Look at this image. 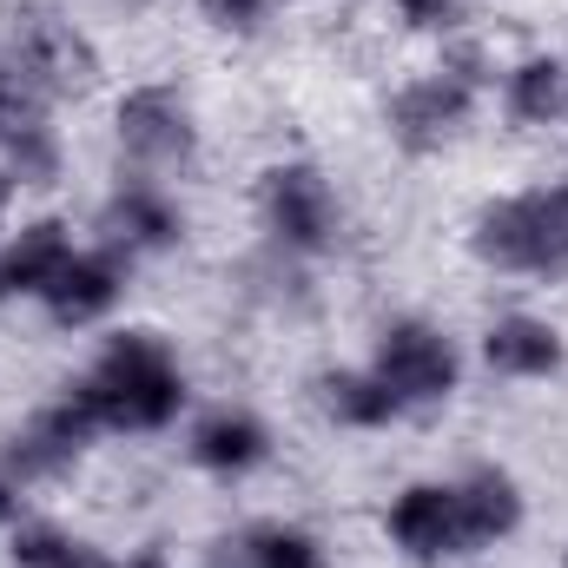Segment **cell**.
Wrapping results in <instances>:
<instances>
[{"mask_svg": "<svg viewBox=\"0 0 568 568\" xmlns=\"http://www.w3.org/2000/svg\"><path fill=\"white\" fill-rule=\"evenodd\" d=\"M73 390L93 404L106 436H165L192 417V377L165 331L113 324L93 351V364L73 377Z\"/></svg>", "mask_w": 568, "mask_h": 568, "instance_id": "6da1fadb", "label": "cell"}, {"mask_svg": "<svg viewBox=\"0 0 568 568\" xmlns=\"http://www.w3.org/2000/svg\"><path fill=\"white\" fill-rule=\"evenodd\" d=\"M469 258L489 278H523V284H562L568 278V179L516 185L496 192L469 212L463 232Z\"/></svg>", "mask_w": 568, "mask_h": 568, "instance_id": "7a4b0ae2", "label": "cell"}, {"mask_svg": "<svg viewBox=\"0 0 568 568\" xmlns=\"http://www.w3.org/2000/svg\"><path fill=\"white\" fill-rule=\"evenodd\" d=\"M0 53L13 60V73L33 87L40 106L67 113L87 106L106 87V53L87 33V20H73L60 0H7L0 7Z\"/></svg>", "mask_w": 568, "mask_h": 568, "instance_id": "3957f363", "label": "cell"}, {"mask_svg": "<svg viewBox=\"0 0 568 568\" xmlns=\"http://www.w3.org/2000/svg\"><path fill=\"white\" fill-rule=\"evenodd\" d=\"M252 219L265 232V252H278L291 265H324L351 239V205H344L337 179L317 159H304V152H284V159L258 165Z\"/></svg>", "mask_w": 568, "mask_h": 568, "instance_id": "277c9868", "label": "cell"}, {"mask_svg": "<svg viewBox=\"0 0 568 568\" xmlns=\"http://www.w3.org/2000/svg\"><path fill=\"white\" fill-rule=\"evenodd\" d=\"M106 140L120 172H140V179H185L199 172L205 159V126H199V106L179 80H133L113 93L106 106Z\"/></svg>", "mask_w": 568, "mask_h": 568, "instance_id": "5b68a950", "label": "cell"}, {"mask_svg": "<svg viewBox=\"0 0 568 568\" xmlns=\"http://www.w3.org/2000/svg\"><path fill=\"white\" fill-rule=\"evenodd\" d=\"M390 397L404 404V417H436L463 397V377H469V357L456 344L449 324H436L424 311H397L371 331V357H364Z\"/></svg>", "mask_w": 568, "mask_h": 568, "instance_id": "8992f818", "label": "cell"}, {"mask_svg": "<svg viewBox=\"0 0 568 568\" xmlns=\"http://www.w3.org/2000/svg\"><path fill=\"white\" fill-rule=\"evenodd\" d=\"M384 140L397 159H443V152H456V145L476 133V120H483V93H469L463 80H449L443 67H417V73H404L390 93H384Z\"/></svg>", "mask_w": 568, "mask_h": 568, "instance_id": "52a82bcc", "label": "cell"}, {"mask_svg": "<svg viewBox=\"0 0 568 568\" xmlns=\"http://www.w3.org/2000/svg\"><path fill=\"white\" fill-rule=\"evenodd\" d=\"M100 443H106V429H100V417H93V404L73 390V377H67L47 404H33L20 424L7 429V443H0V469H7L20 489L67 483Z\"/></svg>", "mask_w": 568, "mask_h": 568, "instance_id": "ba28073f", "label": "cell"}, {"mask_svg": "<svg viewBox=\"0 0 568 568\" xmlns=\"http://www.w3.org/2000/svg\"><path fill=\"white\" fill-rule=\"evenodd\" d=\"M93 239L113 245V252L133 258V265H152V258L185 252V239H192V212H185L179 185H165V179H140V172H120V179L100 192V205H93Z\"/></svg>", "mask_w": 568, "mask_h": 568, "instance_id": "9c48e42d", "label": "cell"}, {"mask_svg": "<svg viewBox=\"0 0 568 568\" xmlns=\"http://www.w3.org/2000/svg\"><path fill=\"white\" fill-rule=\"evenodd\" d=\"M384 542H390L397 562H410V568L469 562L449 476H410L404 489H390V503H384Z\"/></svg>", "mask_w": 568, "mask_h": 568, "instance_id": "30bf717a", "label": "cell"}, {"mask_svg": "<svg viewBox=\"0 0 568 568\" xmlns=\"http://www.w3.org/2000/svg\"><path fill=\"white\" fill-rule=\"evenodd\" d=\"M133 258H120L113 245H100V239H80V252L60 265V278L40 291V317L53 324V331H100V324H113L120 317V304L133 297Z\"/></svg>", "mask_w": 568, "mask_h": 568, "instance_id": "8fae6325", "label": "cell"}, {"mask_svg": "<svg viewBox=\"0 0 568 568\" xmlns=\"http://www.w3.org/2000/svg\"><path fill=\"white\" fill-rule=\"evenodd\" d=\"M278 436L252 404H212L185 417V463L212 483H252L258 469H272Z\"/></svg>", "mask_w": 568, "mask_h": 568, "instance_id": "7c38bea8", "label": "cell"}, {"mask_svg": "<svg viewBox=\"0 0 568 568\" xmlns=\"http://www.w3.org/2000/svg\"><path fill=\"white\" fill-rule=\"evenodd\" d=\"M476 364L496 377V384H556L568 371V331L549 311H496L476 337Z\"/></svg>", "mask_w": 568, "mask_h": 568, "instance_id": "4fadbf2b", "label": "cell"}, {"mask_svg": "<svg viewBox=\"0 0 568 568\" xmlns=\"http://www.w3.org/2000/svg\"><path fill=\"white\" fill-rule=\"evenodd\" d=\"M449 489H456V516H463V549H469V556H489V549H503V542L523 536V523H529V489H523L516 469H503V463H469V469L449 476Z\"/></svg>", "mask_w": 568, "mask_h": 568, "instance_id": "5bb4252c", "label": "cell"}, {"mask_svg": "<svg viewBox=\"0 0 568 568\" xmlns=\"http://www.w3.org/2000/svg\"><path fill=\"white\" fill-rule=\"evenodd\" d=\"M496 113L509 133H556L568 126V53L529 47L496 80Z\"/></svg>", "mask_w": 568, "mask_h": 568, "instance_id": "9a60e30c", "label": "cell"}, {"mask_svg": "<svg viewBox=\"0 0 568 568\" xmlns=\"http://www.w3.org/2000/svg\"><path fill=\"white\" fill-rule=\"evenodd\" d=\"M311 410L317 424L344 429V436H384L404 424V404L390 397V384L371 364H324L311 371Z\"/></svg>", "mask_w": 568, "mask_h": 568, "instance_id": "2e32d148", "label": "cell"}, {"mask_svg": "<svg viewBox=\"0 0 568 568\" xmlns=\"http://www.w3.org/2000/svg\"><path fill=\"white\" fill-rule=\"evenodd\" d=\"M73 252H80L73 219H60V212L20 219V225L0 239V284H7V297H13V304H40V291L60 278V265H67Z\"/></svg>", "mask_w": 568, "mask_h": 568, "instance_id": "e0dca14e", "label": "cell"}, {"mask_svg": "<svg viewBox=\"0 0 568 568\" xmlns=\"http://www.w3.org/2000/svg\"><path fill=\"white\" fill-rule=\"evenodd\" d=\"M7 568H113V549H100L93 536H80L67 523L27 516L7 536Z\"/></svg>", "mask_w": 568, "mask_h": 568, "instance_id": "ac0fdd59", "label": "cell"}, {"mask_svg": "<svg viewBox=\"0 0 568 568\" xmlns=\"http://www.w3.org/2000/svg\"><path fill=\"white\" fill-rule=\"evenodd\" d=\"M239 542H245V568H337L331 542L311 523H291V516L239 523Z\"/></svg>", "mask_w": 568, "mask_h": 568, "instance_id": "d6986e66", "label": "cell"}, {"mask_svg": "<svg viewBox=\"0 0 568 568\" xmlns=\"http://www.w3.org/2000/svg\"><path fill=\"white\" fill-rule=\"evenodd\" d=\"M0 165L13 172V185H20V192H60V185H67V165H73L67 133H60V113H47V120L20 126L13 140L0 145Z\"/></svg>", "mask_w": 568, "mask_h": 568, "instance_id": "ffe728a7", "label": "cell"}, {"mask_svg": "<svg viewBox=\"0 0 568 568\" xmlns=\"http://www.w3.org/2000/svg\"><path fill=\"white\" fill-rule=\"evenodd\" d=\"M429 67H443L449 80H463L469 93H483V100H496V80H503V53H496V40L489 33H476V27H463V33H449L443 47H436V60Z\"/></svg>", "mask_w": 568, "mask_h": 568, "instance_id": "44dd1931", "label": "cell"}, {"mask_svg": "<svg viewBox=\"0 0 568 568\" xmlns=\"http://www.w3.org/2000/svg\"><path fill=\"white\" fill-rule=\"evenodd\" d=\"M278 0H192V20L205 27V33H219V40H232V47H252V40H265L272 27H278Z\"/></svg>", "mask_w": 568, "mask_h": 568, "instance_id": "7402d4cb", "label": "cell"}, {"mask_svg": "<svg viewBox=\"0 0 568 568\" xmlns=\"http://www.w3.org/2000/svg\"><path fill=\"white\" fill-rule=\"evenodd\" d=\"M390 7V20H397V33H410V40H449V33H463L469 27V13H476V0H384Z\"/></svg>", "mask_w": 568, "mask_h": 568, "instance_id": "603a6c76", "label": "cell"}, {"mask_svg": "<svg viewBox=\"0 0 568 568\" xmlns=\"http://www.w3.org/2000/svg\"><path fill=\"white\" fill-rule=\"evenodd\" d=\"M47 113H53V106H40V100H33V87H27V80L13 73V60L0 53V145L13 140L20 126H33V120H47Z\"/></svg>", "mask_w": 568, "mask_h": 568, "instance_id": "cb8c5ba5", "label": "cell"}, {"mask_svg": "<svg viewBox=\"0 0 568 568\" xmlns=\"http://www.w3.org/2000/svg\"><path fill=\"white\" fill-rule=\"evenodd\" d=\"M192 568H245V542H239V529H225V536H212L199 556H192Z\"/></svg>", "mask_w": 568, "mask_h": 568, "instance_id": "d4e9b609", "label": "cell"}, {"mask_svg": "<svg viewBox=\"0 0 568 568\" xmlns=\"http://www.w3.org/2000/svg\"><path fill=\"white\" fill-rule=\"evenodd\" d=\"M20 523H27V489H20V483H13V476L0 469V542H7V536H13Z\"/></svg>", "mask_w": 568, "mask_h": 568, "instance_id": "484cf974", "label": "cell"}, {"mask_svg": "<svg viewBox=\"0 0 568 568\" xmlns=\"http://www.w3.org/2000/svg\"><path fill=\"white\" fill-rule=\"evenodd\" d=\"M113 568H179V556H172V542H133L126 556H113Z\"/></svg>", "mask_w": 568, "mask_h": 568, "instance_id": "4316f807", "label": "cell"}, {"mask_svg": "<svg viewBox=\"0 0 568 568\" xmlns=\"http://www.w3.org/2000/svg\"><path fill=\"white\" fill-rule=\"evenodd\" d=\"M13 212H20V185H13V172H7V165H0V239H7V232H13V225H20V219H13Z\"/></svg>", "mask_w": 568, "mask_h": 568, "instance_id": "83f0119b", "label": "cell"}, {"mask_svg": "<svg viewBox=\"0 0 568 568\" xmlns=\"http://www.w3.org/2000/svg\"><path fill=\"white\" fill-rule=\"evenodd\" d=\"M93 7H106V13H120V20H145L159 0H93Z\"/></svg>", "mask_w": 568, "mask_h": 568, "instance_id": "f1b7e54d", "label": "cell"}, {"mask_svg": "<svg viewBox=\"0 0 568 568\" xmlns=\"http://www.w3.org/2000/svg\"><path fill=\"white\" fill-rule=\"evenodd\" d=\"M278 7H324V0H278Z\"/></svg>", "mask_w": 568, "mask_h": 568, "instance_id": "f546056e", "label": "cell"}, {"mask_svg": "<svg viewBox=\"0 0 568 568\" xmlns=\"http://www.w3.org/2000/svg\"><path fill=\"white\" fill-rule=\"evenodd\" d=\"M556 568H568V542H562V549H556Z\"/></svg>", "mask_w": 568, "mask_h": 568, "instance_id": "4dcf8cb0", "label": "cell"}, {"mask_svg": "<svg viewBox=\"0 0 568 568\" xmlns=\"http://www.w3.org/2000/svg\"><path fill=\"white\" fill-rule=\"evenodd\" d=\"M7 304H13V297H7V284H0V311H7Z\"/></svg>", "mask_w": 568, "mask_h": 568, "instance_id": "1f68e13d", "label": "cell"}]
</instances>
